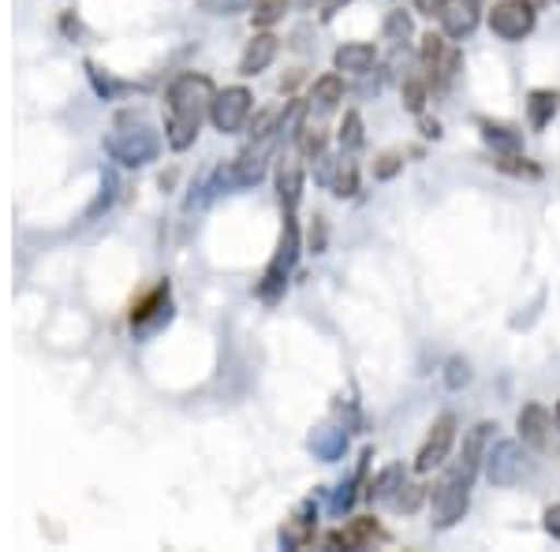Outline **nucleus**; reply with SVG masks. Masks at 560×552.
I'll return each mask as SVG.
<instances>
[{"label": "nucleus", "mask_w": 560, "mask_h": 552, "mask_svg": "<svg viewBox=\"0 0 560 552\" xmlns=\"http://www.w3.org/2000/svg\"><path fill=\"white\" fill-rule=\"evenodd\" d=\"M213 83L206 75H179L168 90V142L173 150H187L198 134L202 116L213 108Z\"/></svg>", "instance_id": "obj_1"}, {"label": "nucleus", "mask_w": 560, "mask_h": 552, "mask_svg": "<svg viewBox=\"0 0 560 552\" xmlns=\"http://www.w3.org/2000/svg\"><path fill=\"white\" fill-rule=\"evenodd\" d=\"M467 504H471V482L448 470V474L441 478L438 485H433V496H430V522H433L438 530L456 527V522L467 515Z\"/></svg>", "instance_id": "obj_2"}, {"label": "nucleus", "mask_w": 560, "mask_h": 552, "mask_svg": "<svg viewBox=\"0 0 560 552\" xmlns=\"http://www.w3.org/2000/svg\"><path fill=\"white\" fill-rule=\"evenodd\" d=\"M527 451L520 448V441H497V445L486 451V478H490L493 485L509 489L523 482V474H527Z\"/></svg>", "instance_id": "obj_3"}, {"label": "nucleus", "mask_w": 560, "mask_h": 552, "mask_svg": "<svg viewBox=\"0 0 560 552\" xmlns=\"http://www.w3.org/2000/svg\"><path fill=\"white\" fill-rule=\"evenodd\" d=\"M490 31L504 42H520L535 31V8H527L523 0H497L490 12Z\"/></svg>", "instance_id": "obj_4"}, {"label": "nucleus", "mask_w": 560, "mask_h": 552, "mask_svg": "<svg viewBox=\"0 0 560 552\" xmlns=\"http://www.w3.org/2000/svg\"><path fill=\"white\" fill-rule=\"evenodd\" d=\"M453 441H456V419L453 414H441V419L433 422L427 445H422L419 456H415V470H419V474H430L433 467L445 463L448 451H453Z\"/></svg>", "instance_id": "obj_5"}, {"label": "nucleus", "mask_w": 560, "mask_h": 552, "mask_svg": "<svg viewBox=\"0 0 560 552\" xmlns=\"http://www.w3.org/2000/svg\"><path fill=\"white\" fill-rule=\"evenodd\" d=\"M210 116H213V124H217L221 131H240V128H243V120L250 116V94H247L243 86L224 90V94H217V97H213Z\"/></svg>", "instance_id": "obj_6"}, {"label": "nucleus", "mask_w": 560, "mask_h": 552, "mask_svg": "<svg viewBox=\"0 0 560 552\" xmlns=\"http://www.w3.org/2000/svg\"><path fill=\"white\" fill-rule=\"evenodd\" d=\"M295 255H300V235H295V221H292V213H288L284 235H280V250H277L273 266H269V273H266V284H261V295H273L277 287L284 284L288 269L295 266Z\"/></svg>", "instance_id": "obj_7"}, {"label": "nucleus", "mask_w": 560, "mask_h": 552, "mask_svg": "<svg viewBox=\"0 0 560 552\" xmlns=\"http://www.w3.org/2000/svg\"><path fill=\"white\" fill-rule=\"evenodd\" d=\"M422 64L430 68V75L438 79V83H448L459 68V52L441 38V34H427V38H422Z\"/></svg>", "instance_id": "obj_8"}, {"label": "nucleus", "mask_w": 560, "mask_h": 552, "mask_svg": "<svg viewBox=\"0 0 560 552\" xmlns=\"http://www.w3.org/2000/svg\"><path fill=\"white\" fill-rule=\"evenodd\" d=\"M493 425L490 422H478L471 433H467V441H464V456L456 459V467H453V474L459 478H467V482H475V474H478V467L486 463V433H490Z\"/></svg>", "instance_id": "obj_9"}, {"label": "nucleus", "mask_w": 560, "mask_h": 552, "mask_svg": "<svg viewBox=\"0 0 560 552\" xmlns=\"http://www.w3.org/2000/svg\"><path fill=\"white\" fill-rule=\"evenodd\" d=\"M549 425H553V419H549L546 407L527 403V407L520 411V437H523V445L546 448V445H549Z\"/></svg>", "instance_id": "obj_10"}, {"label": "nucleus", "mask_w": 560, "mask_h": 552, "mask_svg": "<svg viewBox=\"0 0 560 552\" xmlns=\"http://www.w3.org/2000/svg\"><path fill=\"white\" fill-rule=\"evenodd\" d=\"M374 60H377V49L370 42H348L337 49L332 64H337V71H348V75H366V71L374 68Z\"/></svg>", "instance_id": "obj_11"}, {"label": "nucleus", "mask_w": 560, "mask_h": 552, "mask_svg": "<svg viewBox=\"0 0 560 552\" xmlns=\"http://www.w3.org/2000/svg\"><path fill=\"white\" fill-rule=\"evenodd\" d=\"M116 157H124L128 165H147V161L158 153V139L147 128H135L128 139H113Z\"/></svg>", "instance_id": "obj_12"}, {"label": "nucleus", "mask_w": 560, "mask_h": 552, "mask_svg": "<svg viewBox=\"0 0 560 552\" xmlns=\"http://www.w3.org/2000/svg\"><path fill=\"white\" fill-rule=\"evenodd\" d=\"M277 49H280V42L273 34H258V38L247 45V52H243L240 75H258V71H266L277 60Z\"/></svg>", "instance_id": "obj_13"}, {"label": "nucleus", "mask_w": 560, "mask_h": 552, "mask_svg": "<svg viewBox=\"0 0 560 552\" xmlns=\"http://www.w3.org/2000/svg\"><path fill=\"white\" fill-rule=\"evenodd\" d=\"M340 102H345V83H340V75H322L311 90V113L329 116Z\"/></svg>", "instance_id": "obj_14"}, {"label": "nucleus", "mask_w": 560, "mask_h": 552, "mask_svg": "<svg viewBox=\"0 0 560 552\" xmlns=\"http://www.w3.org/2000/svg\"><path fill=\"white\" fill-rule=\"evenodd\" d=\"M557 113H560V94H557V90H530V97H527L530 128L541 131Z\"/></svg>", "instance_id": "obj_15"}, {"label": "nucleus", "mask_w": 560, "mask_h": 552, "mask_svg": "<svg viewBox=\"0 0 560 552\" xmlns=\"http://www.w3.org/2000/svg\"><path fill=\"white\" fill-rule=\"evenodd\" d=\"M348 448V433L345 430H332V425H322V430H314L311 437V451L325 463H332V459H340Z\"/></svg>", "instance_id": "obj_16"}, {"label": "nucleus", "mask_w": 560, "mask_h": 552, "mask_svg": "<svg viewBox=\"0 0 560 552\" xmlns=\"http://www.w3.org/2000/svg\"><path fill=\"white\" fill-rule=\"evenodd\" d=\"M441 23H445V34L448 38H467V34L478 26V12H475V4H448L445 12H441Z\"/></svg>", "instance_id": "obj_17"}, {"label": "nucleus", "mask_w": 560, "mask_h": 552, "mask_svg": "<svg viewBox=\"0 0 560 552\" xmlns=\"http://www.w3.org/2000/svg\"><path fill=\"white\" fill-rule=\"evenodd\" d=\"M311 538H314V519H311V504H303L300 515H295L292 522H288L284 530H280V541H284L288 549H303V545H311Z\"/></svg>", "instance_id": "obj_18"}, {"label": "nucleus", "mask_w": 560, "mask_h": 552, "mask_svg": "<svg viewBox=\"0 0 560 552\" xmlns=\"http://www.w3.org/2000/svg\"><path fill=\"white\" fill-rule=\"evenodd\" d=\"M404 485V470L400 467H385L382 474L370 482L366 489V496H370V504H385V501H393L396 496V489Z\"/></svg>", "instance_id": "obj_19"}, {"label": "nucleus", "mask_w": 560, "mask_h": 552, "mask_svg": "<svg viewBox=\"0 0 560 552\" xmlns=\"http://www.w3.org/2000/svg\"><path fill=\"white\" fill-rule=\"evenodd\" d=\"M277 191H280V202H284V210L292 213L295 202H300V195H303V172L295 168V165H284V168H280V176H277Z\"/></svg>", "instance_id": "obj_20"}, {"label": "nucleus", "mask_w": 560, "mask_h": 552, "mask_svg": "<svg viewBox=\"0 0 560 552\" xmlns=\"http://www.w3.org/2000/svg\"><path fill=\"white\" fill-rule=\"evenodd\" d=\"M482 139H486V146H493V150H501V153H516L523 146L520 131L504 128V124H490V120H482Z\"/></svg>", "instance_id": "obj_21"}, {"label": "nucleus", "mask_w": 560, "mask_h": 552, "mask_svg": "<svg viewBox=\"0 0 560 552\" xmlns=\"http://www.w3.org/2000/svg\"><path fill=\"white\" fill-rule=\"evenodd\" d=\"M337 142H340V153H355L363 146V116L359 113H345V124L337 131Z\"/></svg>", "instance_id": "obj_22"}, {"label": "nucleus", "mask_w": 560, "mask_h": 552, "mask_svg": "<svg viewBox=\"0 0 560 552\" xmlns=\"http://www.w3.org/2000/svg\"><path fill=\"white\" fill-rule=\"evenodd\" d=\"M366 459H370V451H363V463H359V470L351 474V482L348 485H340L337 493H332V512H348L351 508V501H355V489H359V482H363V470H366Z\"/></svg>", "instance_id": "obj_23"}, {"label": "nucleus", "mask_w": 560, "mask_h": 552, "mask_svg": "<svg viewBox=\"0 0 560 552\" xmlns=\"http://www.w3.org/2000/svg\"><path fill=\"white\" fill-rule=\"evenodd\" d=\"M411 15L408 12H388V20H385V38L393 42V45H400V42H408L411 38Z\"/></svg>", "instance_id": "obj_24"}, {"label": "nucleus", "mask_w": 560, "mask_h": 552, "mask_svg": "<svg viewBox=\"0 0 560 552\" xmlns=\"http://www.w3.org/2000/svg\"><path fill=\"white\" fill-rule=\"evenodd\" d=\"M422 496H427V489L422 485H411V482H404L400 489H396V496L388 504H393L396 512H415L422 504Z\"/></svg>", "instance_id": "obj_25"}, {"label": "nucleus", "mask_w": 560, "mask_h": 552, "mask_svg": "<svg viewBox=\"0 0 560 552\" xmlns=\"http://www.w3.org/2000/svg\"><path fill=\"white\" fill-rule=\"evenodd\" d=\"M329 191L337 195V198H351V195L359 191V172H355V165H351V161H345V168H340V176L332 179Z\"/></svg>", "instance_id": "obj_26"}, {"label": "nucleus", "mask_w": 560, "mask_h": 552, "mask_svg": "<svg viewBox=\"0 0 560 552\" xmlns=\"http://www.w3.org/2000/svg\"><path fill=\"white\" fill-rule=\"evenodd\" d=\"M404 105H408L411 113H422V105H427V83L404 79Z\"/></svg>", "instance_id": "obj_27"}, {"label": "nucleus", "mask_w": 560, "mask_h": 552, "mask_svg": "<svg viewBox=\"0 0 560 552\" xmlns=\"http://www.w3.org/2000/svg\"><path fill=\"white\" fill-rule=\"evenodd\" d=\"M288 4H292V0H261L258 12H255V23H258V26L277 23L280 15H284V8H288Z\"/></svg>", "instance_id": "obj_28"}, {"label": "nucleus", "mask_w": 560, "mask_h": 552, "mask_svg": "<svg viewBox=\"0 0 560 552\" xmlns=\"http://www.w3.org/2000/svg\"><path fill=\"white\" fill-rule=\"evenodd\" d=\"M467 381H471V366H467L464 359H453V362H448V366H445V385H448V388H464Z\"/></svg>", "instance_id": "obj_29"}, {"label": "nucleus", "mask_w": 560, "mask_h": 552, "mask_svg": "<svg viewBox=\"0 0 560 552\" xmlns=\"http://www.w3.org/2000/svg\"><path fill=\"white\" fill-rule=\"evenodd\" d=\"M250 0H202V8L206 12H217V15H232V12H240V8H247Z\"/></svg>", "instance_id": "obj_30"}, {"label": "nucleus", "mask_w": 560, "mask_h": 552, "mask_svg": "<svg viewBox=\"0 0 560 552\" xmlns=\"http://www.w3.org/2000/svg\"><path fill=\"white\" fill-rule=\"evenodd\" d=\"M300 146H303V153H306V157H318V153H322V146H325L322 131H303Z\"/></svg>", "instance_id": "obj_31"}, {"label": "nucleus", "mask_w": 560, "mask_h": 552, "mask_svg": "<svg viewBox=\"0 0 560 552\" xmlns=\"http://www.w3.org/2000/svg\"><path fill=\"white\" fill-rule=\"evenodd\" d=\"M541 527H546L549 538L560 541V504H553V508H546V515H541Z\"/></svg>", "instance_id": "obj_32"}, {"label": "nucleus", "mask_w": 560, "mask_h": 552, "mask_svg": "<svg viewBox=\"0 0 560 552\" xmlns=\"http://www.w3.org/2000/svg\"><path fill=\"white\" fill-rule=\"evenodd\" d=\"M415 8H419L422 15H441L448 8V0H415Z\"/></svg>", "instance_id": "obj_33"}, {"label": "nucleus", "mask_w": 560, "mask_h": 552, "mask_svg": "<svg viewBox=\"0 0 560 552\" xmlns=\"http://www.w3.org/2000/svg\"><path fill=\"white\" fill-rule=\"evenodd\" d=\"M382 161H385V165L377 168V176H382V179H388V176H393L396 168H400V157H382Z\"/></svg>", "instance_id": "obj_34"}, {"label": "nucleus", "mask_w": 560, "mask_h": 552, "mask_svg": "<svg viewBox=\"0 0 560 552\" xmlns=\"http://www.w3.org/2000/svg\"><path fill=\"white\" fill-rule=\"evenodd\" d=\"M345 4H351V0H325V20H332Z\"/></svg>", "instance_id": "obj_35"}, {"label": "nucleus", "mask_w": 560, "mask_h": 552, "mask_svg": "<svg viewBox=\"0 0 560 552\" xmlns=\"http://www.w3.org/2000/svg\"><path fill=\"white\" fill-rule=\"evenodd\" d=\"M422 134H427V139H441V124L438 120H422Z\"/></svg>", "instance_id": "obj_36"}, {"label": "nucleus", "mask_w": 560, "mask_h": 552, "mask_svg": "<svg viewBox=\"0 0 560 552\" xmlns=\"http://www.w3.org/2000/svg\"><path fill=\"white\" fill-rule=\"evenodd\" d=\"M523 4H527V8H535V12H538V8H546L549 0H523Z\"/></svg>", "instance_id": "obj_37"}, {"label": "nucleus", "mask_w": 560, "mask_h": 552, "mask_svg": "<svg viewBox=\"0 0 560 552\" xmlns=\"http://www.w3.org/2000/svg\"><path fill=\"white\" fill-rule=\"evenodd\" d=\"M464 4H475V8H478V4H482V0H464Z\"/></svg>", "instance_id": "obj_38"}, {"label": "nucleus", "mask_w": 560, "mask_h": 552, "mask_svg": "<svg viewBox=\"0 0 560 552\" xmlns=\"http://www.w3.org/2000/svg\"><path fill=\"white\" fill-rule=\"evenodd\" d=\"M557 430H560V403H557Z\"/></svg>", "instance_id": "obj_39"}, {"label": "nucleus", "mask_w": 560, "mask_h": 552, "mask_svg": "<svg viewBox=\"0 0 560 552\" xmlns=\"http://www.w3.org/2000/svg\"><path fill=\"white\" fill-rule=\"evenodd\" d=\"M557 4H560V0H557Z\"/></svg>", "instance_id": "obj_40"}]
</instances>
